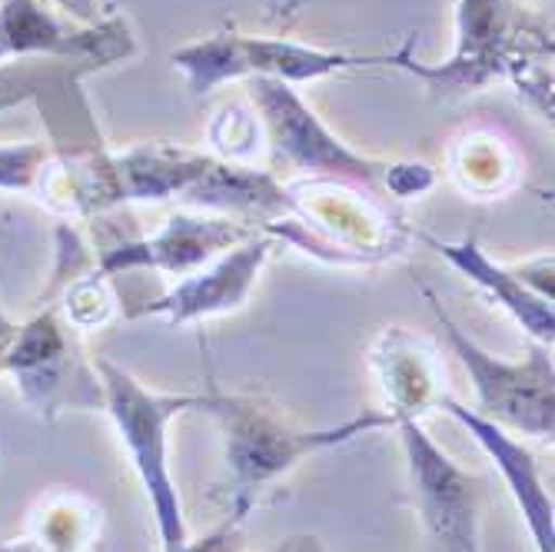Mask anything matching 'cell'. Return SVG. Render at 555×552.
<instances>
[{
  "mask_svg": "<svg viewBox=\"0 0 555 552\" xmlns=\"http://www.w3.org/2000/svg\"><path fill=\"white\" fill-rule=\"evenodd\" d=\"M170 61L177 70H183L193 97H204L214 87L243 77H273L293 87L310 84L339 70L386 64V54H346V50H323L286 37H246L220 30L204 40L177 47Z\"/></svg>",
  "mask_w": 555,
  "mask_h": 552,
  "instance_id": "6",
  "label": "cell"
},
{
  "mask_svg": "<svg viewBox=\"0 0 555 552\" xmlns=\"http://www.w3.org/2000/svg\"><path fill=\"white\" fill-rule=\"evenodd\" d=\"M137 54V40L124 17L100 24H70L43 0H4L0 4V61L4 57H67L90 70L111 67Z\"/></svg>",
  "mask_w": 555,
  "mask_h": 552,
  "instance_id": "9",
  "label": "cell"
},
{
  "mask_svg": "<svg viewBox=\"0 0 555 552\" xmlns=\"http://www.w3.org/2000/svg\"><path fill=\"white\" fill-rule=\"evenodd\" d=\"M270 552H326V545H323L320 536H289Z\"/></svg>",
  "mask_w": 555,
  "mask_h": 552,
  "instance_id": "22",
  "label": "cell"
},
{
  "mask_svg": "<svg viewBox=\"0 0 555 552\" xmlns=\"http://www.w3.org/2000/svg\"><path fill=\"white\" fill-rule=\"evenodd\" d=\"M243 542H240V526L233 523H223L220 529H214L210 536L204 539H186L177 552H240Z\"/></svg>",
  "mask_w": 555,
  "mask_h": 552,
  "instance_id": "21",
  "label": "cell"
},
{
  "mask_svg": "<svg viewBox=\"0 0 555 552\" xmlns=\"http://www.w3.org/2000/svg\"><path fill=\"white\" fill-rule=\"evenodd\" d=\"M548 4H552V0H548Z\"/></svg>",
  "mask_w": 555,
  "mask_h": 552,
  "instance_id": "26",
  "label": "cell"
},
{
  "mask_svg": "<svg viewBox=\"0 0 555 552\" xmlns=\"http://www.w3.org/2000/svg\"><path fill=\"white\" fill-rule=\"evenodd\" d=\"M50 161V150L43 143H8L0 146V190L34 193L40 174Z\"/></svg>",
  "mask_w": 555,
  "mask_h": 552,
  "instance_id": "19",
  "label": "cell"
},
{
  "mask_svg": "<svg viewBox=\"0 0 555 552\" xmlns=\"http://www.w3.org/2000/svg\"><path fill=\"white\" fill-rule=\"evenodd\" d=\"M386 67L423 80L442 100L479 93L492 80H513L529 107L552 120V24L516 0H460L456 50L446 64H420L413 40H406L396 54H386Z\"/></svg>",
  "mask_w": 555,
  "mask_h": 552,
  "instance_id": "1",
  "label": "cell"
},
{
  "mask_svg": "<svg viewBox=\"0 0 555 552\" xmlns=\"http://www.w3.org/2000/svg\"><path fill=\"white\" fill-rule=\"evenodd\" d=\"M100 523V510L80 496H61L24 539L0 542V552H80Z\"/></svg>",
  "mask_w": 555,
  "mask_h": 552,
  "instance_id": "15",
  "label": "cell"
},
{
  "mask_svg": "<svg viewBox=\"0 0 555 552\" xmlns=\"http://www.w3.org/2000/svg\"><path fill=\"white\" fill-rule=\"evenodd\" d=\"M257 227L223 214H173L154 236L120 240L96 257V270L104 277H120L133 270H154L170 277H186L204 264L217 260L227 249L246 243Z\"/></svg>",
  "mask_w": 555,
  "mask_h": 552,
  "instance_id": "11",
  "label": "cell"
},
{
  "mask_svg": "<svg viewBox=\"0 0 555 552\" xmlns=\"http://www.w3.org/2000/svg\"><path fill=\"white\" fill-rule=\"evenodd\" d=\"M276 11H280L283 17H296V11H299V0H276Z\"/></svg>",
  "mask_w": 555,
  "mask_h": 552,
  "instance_id": "25",
  "label": "cell"
},
{
  "mask_svg": "<svg viewBox=\"0 0 555 552\" xmlns=\"http://www.w3.org/2000/svg\"><path fill=\"white\" fill-rule=\"evenodd\" d=\"M416 510L439 552H482V516L489 506V479L463 470L420 420H396Z\"/></svg>",
  "mask_w": 555,
  "mask_h": 552,
  "instance_id": "8",
  "label": "cell"
},
{
  "mask_svg": "<svg viewBox=\"0 0 555 552\" xmlns=\"http://www.w3.org/2000/svg\"><path fill=\"white\" fill-rule=\"evenodd\" d=\"M223 436V479L214 496L227 513V523L240 526L254 506H260L263 492H270L286 473L302 460L323 453V449L346 446L376 429H392V413L363 410L339 426L310 429L283 416L280 407L254 393H223L217 383L207 386L204 407Z\"/></svg>",
  "mask_w": 555,
  "mask_h": 552,
  "instance_id": "2",
  "label": "cell"
},
{
  "mask_svg": "<svg viewBox=\"0 0 555 552\" xmlns=\"http://www.w3.org/2000/svg\"><path fill=\"white\" fill-rule=\"evenodd\" d=\"M57 14L77 17V21H93V0H54Z\"/></svg>",
  "mask_w": 555,
  "mask_h": 552,
  "instance_id": "23",
  "label": "cell"
},
{
  "mask_svg": "<svg viewBox=\"0 0 555 552\" xmlns=\"http://www.w3.org/2000/svg\"><path fill=\"white\" fill-rule=\"evenodd\" d=\"M373 367L379 373L392 420H420L446 393L442 363L429 339L413 336L402 326H389L373 346Z\"/></svg>",
  "mask_w": 555,
  "mask_h": 552,
  "instance_id": "13",
  "label": "cell"
},
{
  "mask_svg": "<svg viewBox=\"0 0 555 552\" xmlns=\"http://www.w3.org/2000/svg\"><path fill=\"white\" fill-rule=\"evenodd\" d=\"M452 174L473 193H499L513 183V161L506 157L499 140H466L456 157H452Z\"/></svg>",
  "mask_w": 555,
  "mask_h": 552,
  "instance_id": "16",
  "label": "cell"
},
{
  "mask_svg": "<svg viewBox=\"0 0 555 552\" xmlns=\"http://www.w3.org/2000/svg\"><path fill=\"white\" fill-rule=\"evenodd\" d=\"M420 240H426L436 254L449 264L456 267L466 280H473L486 296H492L495 304L506 310L539 346H552L555 339V317H552V299H542L539 293H532L516 267H499L486 249L479 246L476 236H466L463 243H442L429 233H416Z\"/></svg>",
  "mask_w": 555,
  "mask_h": 552,
  "instance_id": "14",
  "label": "cell"
},
{
  "mask_svg": "<svg viewBox=\"0 0 555 552\" xmlns=\"http://www.w3.org/2000/svg\"><path fill=\"white\" fill-rule=\"evenodd\" d=\"M61 313L67 317V323L83 333V330H96V326H104L114 310H117V296L107 283V277L96 270H83L77 280H70L64 286V304H57Z\"/></svg>",
  "mask_w": 555,
  "mask_h": 552,
  "instance_id": "17",
  "label": "cell"
},
{
  "mask_svg": "<svg viewBox=\"0 0 555 552\" xmlns=\"http://www.w3.org/2000/svg\"><path fill=\"white\" fill-rule=\"evenodd\" d=\"M426 304L449 339L452 354L466 367L476 399H479V416L502 429H516L535 439H552L555 433V370L548 346H532L526 360H502L489 349H482L456 320L442 307V299L423 286Z\"/></svg>",
  "mask_w": 555,
  "mask_h": 552,
  "instance_id": "5",
  "label": "cell"
},
{
  "mask_svg": "<svg viewBox=\"0 0 555 552\" xmlns=\"http://www.w3.org/2000/svg\"><path fill=\"white\" fill-rule=\"evenodd\" d=\"M93 370L100 376V389H104V407L120 433V442L127 446L130 463L150 499V510H154L160 552H177L190 536L180 510V496L170 476L167 426L180 413L204 407V393H180V396L154 393L107 357H93Z\"/></svg>",
  "mask_w": 555,
  "mask_h": 552,
  "instance_id": "3",
  "label": "cell"
},
{
  "mask_svg": "<svg viewBox=\"0 0 555 552\" xmlns=\"http://www.w3.org/2000/svg\"><path fill=\"white\" fill-rule=\"evenodd\" d=\"M436 174L426 164H389L386 170V196L389 200H410L433 190Z\"/></svg>",
  "mask_w": 555,
  "mask_h": 552,
  "instance_id": "20",
  "label": "cell"
},
{
  "mask_svg": "<svg viewBox=\"0 0 555 552\" xmlns=\"http://www.w3.org/2000/svg\"><path fill=\"white\" fill-rule=\"evenodd\" d=\"M4 373L14 376L24 403L43 420H57L67 410L104 407L93 360L83 357L77 330L61 317L57 304L37 310L27 323H17Z\"/></svg>",
  "mask_w": 555,
  "mask_h": 552,
  "instance_id": "7",
  "label": "cell"
},
{
  "mask_svg": "<svg viewBox=\"0 0 555 552\" xmlns=\"http://www.w3.org/2000/svg\"><path fill=\"white\" fill-rule=\"evenodd\" d=\"M260 120L257 114H249L240 104H230L217 114L210 124V143H214V157L230 161V164H246L254 167L260 154Z\"/></svg>",
  "mask_w": 555,
  "mask_h": 552,
  "instance_id": "18",
  "label": "cell"
},
{
  "mask_svg": "<svg viewBox=\"0 0 555 552\" xmlns=\"http://www.w3.org/2000/svg\"><path fill=\"white\" fill-rule=\"evenodd\" d=\"M14 330H17V323H11V320L0 317V373H4V357H8L11 339H14Z\"/></svg>",
  "mask_w": 555,
  "mask_h": 552,
  "instance_id": "24",
  "label": "cell"
},
{
  "mask_svg": "<svg viewBox=\"0 0 555 552\" xmlns=\"http://www.w3.org/2000/svg\"><path fill=\"white\" fill-rule=\"evenodd\" d=\"M436 407L446 410L452 420H460L469 429V436L486 449V457L495 463V470L502 473V479H506L516 506L526 519L535 552H555V510H552V496L542 483L535 457L502 426H495L486 416H479L476 410L463 407L456 396L442 393Z\"/></svg>",
  "mask_w": 555,
  "mask_h": 552,
  "instance_id": "12",
  "label": "cell"
},
{
  "mask_svg": "<svg viewBox=\"0 0 555 552\" xmlns=\"http://www.w3.org/2000/svg\"><path fill=\"white\" fill-rule=\"evenodd\" d=\"M249 104L267 137L273 170H293L299 180H339L386 196L389 161L363 157L349 150L302 100L293 84L273 77H249ZM270 170V174H273ZM389 200V196H386Z\"/></svg>",
  "mask_w": 555,
  "mask_h": 552,
  "instance_id": "4",
  "label": "cell"
},
{
  "mask_svg": "<svg viewBox=\"0 0 555 552\" xmlns=\"http://www.w3.org/2000/svg\"><path fill=\"white\" fill-rule=\"evenodd\" d=\"M280 240L270 233H254L246 243L227 249L217 260L204 264L199 270L186 273L183 280H177L170 290H164L154 299H140V304H130L124 310L127 320H143V317H164L167 323H196L207 317H223L240 310L249 293L257 286L260 270L270 260V249Z\"/></svg>",
  "mask_w": 555,
  "mask_h": 552,
  "instance_id": "10",
  "label": "cell"
}]
</instances>
